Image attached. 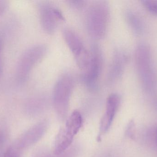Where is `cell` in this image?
Listing matches in <instances>:
<instances>
[{
  "instance_id": "cell-1",
  "label": "cell",
  "mask_w": 157,
  "mask_h": 157,
  "mask_svg": "<svg viewBox=\"0 0 157 157\" xmlns=\"http://www.w3.org/2000/svg\"><path fill=\"white\" fill-rule=\"evenodd\" d=\"M110 18V8L106 1L93 2L89 7L86 16L87 29L95 39L104 38L107 33Z\"/></svg>"
},
{
  "instance_id": "cell-2",
  "label": "cell",
  "mask_w": 157,
  "mask_h": 157,
  "mask_svg": "<svg viewBox=\"0 0 157 157\" xmlns=\"http://www.w3.org/2000/svg\"><path fill=\"white\" fill-rule=\"evenodd\" d=\"M136 64L137 73L144 88L152 90L155 84L151 51L149 47L141 44L136 51Z\"/></svg>"
},
{
  "instance_id": "cell-3",
  "label": "cell",
  "mask_w": 157,
  "mask_h": 157,
  "mask_svg": "<svg viewBox=\"0 0 157 157\" xmlns=\"http://www.w3.org/2000/svg\"><path fill=\"white\" fill-rule=\"evenodd\" d=\"M74 85V79L70 74L62 76L55 84L52 96L53 105L61 119L66 117Z\"/></svg>"
},
{
  "instance_id": "cell-4",
  "label": "cell",
  "mask_w": 157,
  "mask_h": 157,
  "mask_svg": "<svg viewBox=\"0 0 157 157\" xmlns=\"http://www.w3.org/2000/svg\"><path fill=\"white\" fill-rule=\"evenodd\" d=\"M63 34L78 67L81 70L86 71L89 63L90 52L86 49L82 40L74 30L65 29Z\"/></svg>"
},
{
  "instance_id": "cell-5",
  "label": "cell",
  "mask_w": 157,
  "mask_h": 157,
  "mask_svg": "<svg viewBox=\"0 0 157 157\" xmlns=\"http://www.w3.org/2000/svg\"><path fill=\"white\" fill-rule=\"evenodd\" d=\"M103 54L99 45L93 44L90 52V60L83 78L87 87L91 90L97 88L103 67Z\"/></svg>"
},
{
  "instance_id": "cell-6",
  "label": "cell",
  "mask_w": 157,
  "mask_h": 157,
  "mask_svg": "<svg viewBox=\"0 0 157 157\" xmlns=\"http://www.w3.org/2000/svg\"><path fill=\"white\" fill-rule=\"evenodd\" d=\"M39 12L42 27L48 34L54 33L59 22L64 20L61 12L49 2L42 3L40 6Z\"/></svg>"
},
{
  "instance_id": "cell-7",
  "label": "cell",
  "mask_w": 157,
  "mask_h": 157,
  "mask_svg": "<svg viewBox=\"0 0 157 157\" xmlns=\"http://www.w3.org/2000/svg\"><path fill=\"white\" fill-rule=\"evenodd\" d=\"M48 122L44 120L34 125L17 140L13 147L18 151L34 144L42 137L48 126Z\"/></svg>"
},
{
  "instance_id": "cell-8",
  "label": "cell",
  "mask_w": 157,
  "mask_h": 157,
  "mask_svg": "<svg viewBox=\"0 0 157 157\" xmlns=\"http://www.w3.org/2000/svg\"><path fill=\"white\" fill-rule=\"evenodd\" d=\"M121 102V96L118 94L114 93L108 97L106 102V111L101 120L99 136L109 131Z\"/></svg>"
},
{
  "instance_id": "cell-9",
  "label": "cell",
  "mask_w": 157,
  "mask_h": 157,
  "mask_svg": "<svg viewBox=\"0 0 157 157\" xmlns=\"http://www.w3.org/2000/svg\"><path fill=\"white\" fill-rule=\"evenodd\" d=\"M127 60V56L124 52L119 50L115 52L108 72L107 78L109 84H114L121 77Z\"/></svg>"
},
{
  "instance_id": "cell-10",
  "label": "cell",
  "mask_w": 157,
  "mask_h": 157,
  "mask_svg": "<svg viewBox=\"0 0 157 157\" xmlns=\"http://www.w3.org/2000/svg\"><path fill=\"white\" fill-rule=\"evenodd\" d=\"M74 137L64 127L61 129L55 138L54 155L58 156L65 152L71 144Z\"/></svg>"
},
{
  "instance_id": "cell-11",
  "label": "cell",
  "mask_w": 157,
  "mask_h": 157,
  "mask_svg": "<svg viewBox=\"0 0 157 157\" xmlns=\"http://www.w3.org/2000/svg\"><path fill=\"white\" fill-rule=\"evenodd\" d=\"M82 125V118L81 114L78 111H75L68 118L64 127L75 136L79 131Z\"/></svg>"
},
{
  "instance_id": "cell-12",
  "label": "cell",
  "mask_w": 157,
  "mask_h": 157,
  "mask_svg": "<svg viewBox=\"0 0 157 157\" xmlns=\"http://www.w3.org/2000/svg\"><path fill=\"white\" fill-rule=\"evenodd\" d=\"M126 20L131 29L136 34H140L143 30L142 21L138 16L132 11H127L125 14Z\"/></svg>"
},
{
  "instance_id": "cell-13",
  "label": "cell",
  "mask_w": 157,
  "mask_h": 157,
  "mask_svg": "<svg viewBox=\"0 0 157 157\" xmlns=\"http://www.w3.org/2000/svg\"><path fill=\"white\" fill-rule=\"evenodd\" d=\"M144 6L149 12L155 15H157V1L145 0L142 1Z\"/></svg>"
},
{
  "instance_id": "cell-14",
  "label": "cell",
  "mask_w": 157,
  "mask_h": 157,
  "mask_svg": "<svg viewBox=\"0 0 157 157\" xmlns=\"http://www.w3.org/2000/svg\"><path fill=\"white\" fill-rule=\"evenodd\" d=\"M20 152L13 146L9 147L4 155V157H19Z\"/></svg>"
},
{
  "instance_id": "cell-15",
  "label": "cell",
  "mask_w": 157,
  "mask_h": 157,
  "mask_svg": "<svg viewBox=\"0 0 157 157\" xmlns=\"http://www.w3.org/2000/svg\"><path fill=\"white\" fill-rule=\"evenodd\" d=\"M86 1H71V5L77 9H81L86 5Z\"/></svg>"
},
{
  "instance_id": "cell-16",
  "label": "cell",
  "mask_w": 157,
  "mask_h": 157,
  "mask_svg": "<svg viewBox=\"0 0 157 157\" xmlns=\"http://www.w3.org/2000/svg\"><path fill=\"white\" fill-rule=\"evenodd\" d=\"M33 157H51L49 154L45 151H39Z\"/></svg>"
},
{
  "instance_id": "cell-17",
  "label": "cell",
  "mask_w": 157,
  "mask_h": 157,
  "mask_svg": "<svg viewBox=\"0 0 157 157\" xmlns=\"http://www.w3.org/2000/svg\"><path fill=\"white\" fill-rule=\"evenodd\" d=\"M4 9V4L2 2H0V14L3 12Z\"/></svg>"
},
{
  "instance_id": "cell-18",
  "label": "cell",
  "mask_w": 157,
  "mask_h": 157,
  "mask_svg": "<svg viewBox=\"0 0 157 157\" xmlns=\"http://www.w3.org/2000/svg\"><path fill=\"white\" fill-rule=\"evenodd\" d=\"M154 137H155V142L157 145V127L154 132Z\"/></svg>"
}]
</instances>
